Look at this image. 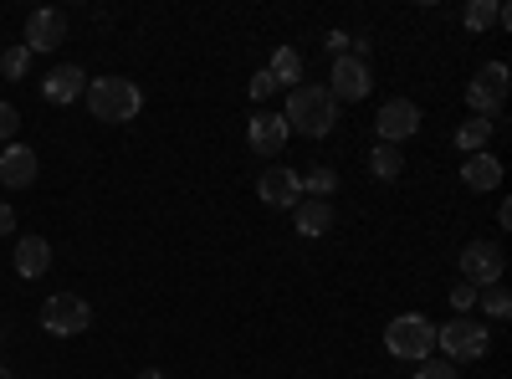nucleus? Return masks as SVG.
<instances>
[{
	"label": "nucleus",
	"mask_w": 512,
	"mask_h": 379,
	"mask_svg": "<svg viewBox=\"0 0 512 379\" xmlns=\"http://www.w3.org/2000/svg\"><path fill=\"white\" fill-rule=\"evenodd\" d=\"M287 134H303V139H328L333 134V123H338V103L333 93L323 88V82H303V88H292L287 93Z\"/></svg>",
	"instance_id": "obj_1"
},
{
	"label": "nucleus",
	"mask_w": 512,
	"mask_h": 379,
	"mask_svg": "<svg viewBox=\"0 0 512 379\" xmlns=\"http://www.w3.org/2000/svg\"><path fill=\"white\" fill-rule=\"evenodd\" d=\"M88 113L98 123H134L139 108H144V93H139V82H128V77H88Z\"/></svg>",
	"instance_id": "obj_2"
},
{
	"label": "nucleus",
	"mask_w": 512,
	"mask_h": 379,
	"mask_svg": "<svg viewBox=\"0 0 512 379\" xmlns=\"http://www.w3.org/2000/svg\"><path fill=\"white\" fill-rule=\"evenodd\" d=\"M384 349H390L395 359H410V364L431 359L436 354V323L425 313H400L390 328H384Z\"/></svg>",
	"instance_id": "obj_3"
},
{
	"label": "nucleus",
	"mask_w": 512,
	"mask_h": 379,
	"mask_svg": "<svg viewBox=\"0 0 512 379\" xmlns=\"http://www.w3.org/2000/svg\"><path fill=\"white\" fill-rule=\"evenodd\" d=\"M436 344H441V354H446L451 364H466V359H482L492 339H487V328H482L472 313H456L451 323L436 328Z\"/></svg>",
	"instance_id": "obj_4"
},
{
	"label": "nucleus",
	"mask_w": 512,
	"mask_h": 379,
	"mask_svg": "<svg viewBox=\"0 0 512 379\" xmlns=\"http://www.w3.org/2000/svg\"><path fill=\"white\" fill-rule=\"evenodd\" d=\"M41 328L52 333V339H77V333L93 328V308L88 298H77V292H57V298L41 303Z\"/></svg>",
	"instance_id": "obj_5"
},
{
	"label": "nucleus",
	"mask_w": 512,
	"mask_h": 379,
	"mask_svg": "<svg viewBox=\"0 0 512 379\" xmlns=\"http://www.w3.org/2000/svg\"><path fill=\"white\" fill-rule=\"evenodd\" d=\"M466 103H472V118H492L507 103V67L487 62L472 82H466Z\"/></svg>",
	"instance_id": "obj_6"
},
{
	"label": "nucleus",
	"mask_w": 512,
	"mask_h": 379,
	"mask_svg": "<svg viewBox=\"0 0 512 379\" xmlns=\"http://www.w3.org/2000/svg\"><path fill=\"white\" fill-rule=\"evenodd\" d=\"M369 88H374L369 62H359V57H333V72H328V93H333V103H364Z\"/></svg>",
	"instance_id": "obj_7"
},
{
	"label": "nucleus",
	"mask_w": 512,
	"mask_h": 379,
	"mask_svg": "<svg viewBox=\"0 0 512 379\" xmlns=\"http://www.w3.org/2000/svg\"><path fill=\"white\" fill-rule=\"evenodd\" d=\"M502 267H507L502 246H492V241L461 246V277L472 282V287H497V282H502Z\"/></svg>",
	"instance_id": "obj_8"
},
{
	"label": "nucleus",
	"mask_w": 512,
	"mask_h": 379,
	"mask_svg": "<svg viewBox=\"0 0 512 379\" xmlns=\"http://www.w3.org/2000/svg\"><path fill=\"white\" fill-rule=\"evenodd\" d=\"M374 129H379V144H405V139H415L420 134V108L410 103V98H390L379 108V118H374Z\"/></svg>",
	"instance_id": "obj_9"
},
{
	"label": "nucleus",
	"mask_w": 512,
	"mask_h": 379,
	"mask_svg": "<svg viewBox=\"0 0 512 379\" xmlns=\"http://www.w3.org/2000/svg\"><path fill=\"white\" fill-rule=\"evenodd\" d=\"M62 41H67V16L57 6H41L26 16V41H21L26 52H57Z\"/></svg>",
	"instance_id": "obj_10"
},
{
	"label": "nucleus",
	"mask_w": 512,
	"mask_h": 379,
	"mask_svg": "<svg viewBox=\"0 0 512 379\" xmlns=\"http://www.w3.org/2000/svg\"><path fill=\"white\" fill-rule=\"evenodd\" d=\"M256 195H262L267 205H277V210H292L297 200H303V180H297V170H287V164H267L262 180H256Z\"/></svg>",
	"instance_id": "obj_11"
},
{
	"label": "nucleus",
	"mask_w": 512,
	"mask_h": 379,
	"mask_svg": "<svg viewBox=\"0 0 512 379\" xmlns=\"http://www.w3.org/2000/svg\"><path fill=\"white\" fill-rule=\"evenodd\" d=\"M246 144L262 154V159H277L282 144H287V118H282V113H256V118L246 123Z\"/></svg>",
	"instance_id": "obj_12"
},
{
	"label": "nucleus",
	"mask_w": 512,
	"mask_h": 379,
	"mask_svg": "<svg viewBox=\"0 0 512 379\" xmlns=\"http://www.w3.org/2000/svg\"><path fill=\"white\" fill-rule=\"evenodd\" d=\"M82 93H88V72H82V67H52V72H47V82H41V98L57 103V108L77 103Z\"/></svg>",
	"instance_id": "obj_13"
},
{
	"label": "nucleus",
	"mask_w": 512,
	"mask_h": 379,
	"mask_svg": "<svg viewBox=\"0 0 512 379\" xmlns=\"http://www.w3.org/2000/svg\"><path fill=\"white\" fill-rule=\"evenodd\" d=\"M31 180H36L31 144H6V154H0V190H26Z\"/></svg>",
	"instance_id": "obj_14"
},
{
	"label": "nucleus",
	"mask_w": 512,
	"mask_h": 379,
	"mask_svg": "<svg viewBox=\"0 0 512 379\" xmlns=\"http://www.w3.org/2000/svg\"><path fill=\"white\" fill-rule=\"evenodd\" d=\"M292 226H297V236H313V241H318V236H328V231H333V205H328V200H308V195H303V200L292 205Z\"/></svg>",
	"instance_id": "obj_15"
},
{
	"label": "nucleus",
	"mask_w": 512,
	"mask_h": 379,
	"mask_svg": "<svg viewBox=\"0 0 512 379\" xmlns=\"http://www.w3.org/2000/svg\"><path fill=\"white\" fill-rule=\"evenodd\" d=\"M461 185L466 190H497L502 185V159L497 154H466V164H461Z\"/></svg>",
	"instance_id": "obj_16"
},
{
	"label": "nucleus",
	"mask_w": 512,
	"mask_h": 379,
	"mask_svg": "<svg viewBox=\"0 0 512 379\" xmlns=\"http://www.w3.org/2000/svg\"><path fill=\"white\" fill-rule=\"evenodd\" d=\"M47 267H52V246H47V236H21V241H16V272L36 282Z\"/></svg>",
	"instance_id": "obj_17"
},
{
	"label": "nucleus",
	"mask_w": 512,
	"mask_h": 379,
	"mask_svg": "<svg viewBox=\"0 0 512 379\" xmlns=\"http://www.w3.org/2000/svg\"><path fill=\"white\" fill-rule=\"evenodd\" d=\"M267 72L277 77V88H303V52H297V47H277Z\"/></svg>",
	"instance_id": "obj_18"
},
{
	"label": "nucleus",
	"mask_w": 512,
	"mask_h": 379,
	"mask_svg": "<svg viewBox=\"0 0 512 379\" xmlns=\"http://www.w3.org/2000/svg\"><path fill=\"white\" fill-rule=\"evenodd\" d=\"M466 31H492V26H512V16H507V6L502 0H472L466 6Z\"/></svg>",
	"instance_id": "obj_19"
},
{
	"label": "nucleus",
	"mask_w": 512,
	"mask_h": 379,
	"mask_svg": "<svg viewBox=\"0 0 512 379\" xmlns=\"http://www.w3.org/2000/svg\"><path fill=\"white\" fill-rule=\"evenodd\" d=\"M369 170H374V180H400L405 154H400L395 144H374V149H369Z\"/></svg>",
	"instance_id": "obj_20"
},
{
	"label": "nucleus",
	"mask_w": 512,
	"mask_h": 379,
	"mask_svg": "<svg viewBox=\"0 0 512 379\" xmlns=\"http://www.w3.org/2000/svg\"><path fill=\"white\" fill-rule=\"evenodd\" d=\"M492 129H497L492 118H472V123H461V129H456V149H461V154H482V149H487V139H492Z\"/></svg>",
	"instance_id": "obj_21"
},
{
	"label": "nucleus",
	"mask_w": 512,
	"mask_h": 379,
	"mask_svg": "<svg viewBox=\"0 0 512 379\" xmlns=\"http://www.w3.org/2000/svg\"><path fill=\"white\" fill-rule=\"evenodd\" d=\"M297 180H303V195H308V200H333V190H338V175L328 170V164H318V170L297 175Z\"/></svg>",
	"instance_id": "obj_22"
},
{
	"label": "nucleus",
	"mask_w": 512,
	"mask_h": 379,
	"mask_svg": "<svg viewBox=\"0 0 512 379\" xmlns=\"http://www.w3.org/2000/svg\"><path fill=\"white\" fill-rule=\"evenodd\" d=\"M477 303H482V313L487 318H512V298H507V287H477Z\"/></svg>",
	"instance_id": "obj_23"
},
{
	"label": "nucleus",
	"mask_w": 512,
	"mask_h": 379,
	"mask_svg": "<svg viewBox=\"0 0 512 379\" xmlns=\"http://www.w3.org/2000/svg\"><path fill=\"white\" fill-rule=\"evenodd\" d=\"M0 72H6L11 82H21V77L31 72V52H26V47H11L6 57H0Z\"/></svg>",
	"instance_id": "obj_24"
},
{
	"label": "nucleus",
	"mask_w": 512,
	"mask_h": 379,
	"mask_svg": "<svg viewBox=\"0 0 512 379\" xmlns=\"http://www.w3.org/2000/svg\"><path fill=\"white\" fill-rule=\"evenodd\" d=\"M415 379H456V364L451 359H420V369H415Z\"/></svg>",
	"instance_id": "obj_25"
},
{
	"label": "nucleus",
	"mask_w": 512,
	"mask_h": 379,
	"mask_svg": "<svg viewBox=\"0 0 512 379\" xmlns=\"http://www.w3.org/2000/svg\"><path fill=\"white\" fill-rule=\"evenodd\" d=\"M451 308H456V313H472V308H477V287H472V282H456V287H451Z\"/></svg>",
	"instance_id": "obj_26"
},
{
	"label": "nucleus",
	"mask_w": 512,
	"mask_h": 379,
	"mask_svg": "<svg viewBox=\"0 0 512 379\" xmlns=\"http://www.w3.org/2000/svg\"><path fill=\"white\" fill-rule=\"evenodd\" d=\"M16 129H21V113H16L11 103H0V144H11Z\"/></svg>",
	"instance_id": "obj_27"
},
{
	"label": "nucleus",
	"mask_w": 512,
	"mask_h": 379,
	"mask_svg": "<svg viewBox=\"0 0 512 379\" xmlns=\"http://www.w3.org/2000/svg\"><path fill=\"white\" fill-rule=\"evenodd\" d=\"M272 93H277V77H272V72L262 67V72L251 77V98H272Z\"/></svg>",
	"instance_id": "obj_28"
},
{
	"label": "nucleus",
	"mask_w": 512,
	"mask_h": 379,
	"mask_svg": "<svg viewBox=\"0 0 512 379\" xmlns=\"http://www.w3.org/2000/svg\"><path fill=\"white\" fill-rule=\"evenodd\" d=\"M323 47H328L333 57H349V31H328V36H323Z\"/></svg>",
	"instance_id": "obj_29"
},
{
	"label": "nucleus",
	"mask_w": 512,
	"mask_h": 379,
	"mask_svg": "<svg viewBox=\"0 0 512 379\" xmlns=\"http://www.w3.org/2000/svg\"><path fill=\"white\" fill-rule=\"evenodd\" d=\"M0 236H16V210L0 205Z\"/></svg>",
	"instance_id": "obj_30"
},
{
	"label": "nucleus",
	"mask_w": 512,
	"mask_h": 379,
	"mask_svg": "<svg viewBox=\"0 0 512 379\" xmlns=\"http://www.w3.org/2000/svg\"><path fill=\"white\" fill-rule=\"evenodd\" d=\"M134 379H164V369H139Z\"/></svg>",
	"instance_id": "obj_31"
},
{
	"label": "nucleus",
	"mask_w": 512,
	"mask_h": 379,
	"mask_svg": "<svg viewBox=\"0 0 512 379\" xmlns=\"http://www.w3.org/2000/svg\"><path fill=\"white\" fill-rule=\"evenodd\" d=\"M0 379H11V374H6V369H0Z\"/></svg>",
	"instance_id": "obj_32"
}]
</instances>
